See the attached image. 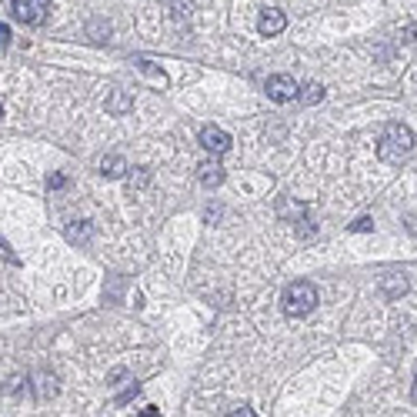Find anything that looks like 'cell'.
<instances>
[{"label": "cell", "mask_w": 417, "mask_h": 417, "mask_svg": "<svg viewBox=\"0 0 417 417\" xmlns=\"http://www.w3.org/2000/svg\"><path fill=\"white\" fill-rule=\"evenodd\" d=\"M414 151V133L407 131L404 124H387L378 140V157L384 164H404Z\"/></svg>", "instance_id": "cell-1"}, {"label": "cell", "mask_w": 417, "mask_h": 417, "mask_svg": "<svg viewBox=\"0 0 417 417\" xmlns=\"http://www.w3.org/2000/svg\"><path fill=\"white\" fill-rule=\"evenodd\" d=\"M317 287L311 281H294V284L284 290V314L287 317H307L314 307H317Z\"/></svg>", "instance_id": "cell-2"}, {"label": "cell", "mask_w": 417, "mask_h": 417, "mask_svg": "<svg viewBox=\"0 0 417 417\" xmlns=\"http://www.w3.org/2000/svg\"><path fill=\"white\" fill-rule=\"evenodd\" d=\"M47 10H50V0H14L10 3V14L17 24H27V27H37L47 20Z\"/></svg>", "instance_id": "cell-3"}, {"label": "cell", "mask_w": 417, "mask_h": 417, "mask_svg": "<svg viewBox=\"0 0 417 417\" xmlns=\"http://www.w3.org/2000/svg\"><path fill=\"white\" fill-rule=\"evenodd\" d=\"M267 97L274 100V104H287V100H294L297 97V80L294 77H287V74H274V77H267Z\"/></svg>", "instance_id": "cell-4"}, {"label": "cell", "mask_w": 417, "mask_h": 417, "mask_svg": "<svg viewBox=\"0 0 417 417\" xmlns=\"http://www.w3.org/2000/svg\"><path fill=\"white\" fill-rule=\"evenodd\" d=\"M284 27H287L284 10H277V7H267V10H261V17H257V34H261V37H277Z\"/></svg>", "instance_id": "cell-5"}, {"label": "cell", "mask_w": 417, "mask_h": 417, "mask_svg": "<svg viewBox=\"0 0 417 417\" xmlns=\"http://www.w3.org/2000/svg\"><path fill=\"white\" fill-rule=\"evenodd\" d=\"M201 147L210 151L214 157H217V154H228L230 151V133L221 131V127H214V124H207V127L201 131Z\"/></svg>", "instance_id": "cell-6"}, {"label": "cell", "mask_w": 417, "mask_h": 417, "mask_svg": "<svg viewBox=\"0 0 417 417\" xmlns=\"http://www.w3.org/2000/svg\"><path fill=\"white\" fill-rule=\"evenodd\" d=\"M197 180H201L207 190L221 187V184H224V167H221L217 160H204V164L197 167Z\"/></svg>", "instance_id": "cell-7"}, {"label": "cell", "mask_w": 417, "mask_h": 417, "mask_svg": "<svg viewBox=\"0 0 417 417\" xmlns=\"http://www.w3.org/2000/svg\"><path fill=\"white\" fill-rule=\"evenodd\" d=\"M91 237H94V224L91 221H74L67 228V241L71 244H91Z\"/></svg>", "instance_id": "cell-8"}, {"label": "cell", "mask_w": 417, "mask_h": 417, "mask_svg": "<svg viewBox=\"0 0 417 417\" xmlns=\"http://www.w3.org/2000/svg\"><path fill=\"white\" fill-rule=\"evenodd\" d=\"M131 107H133L131 94H127V91H120V87H114V91H111V97H107V111L120 117V114H127Z\"/></svg>", "instance_id": "cell-9"}, {"label": "cell", "mask_w": 417, "mask_h": 417, "mask_svg": "<svg viewBox=\"0 0 417 417\" xmlns=\"http://www.w3.org/2000/svg\"><path fill=\"white\" fill-rule=\"evenodd\" d=\"M124 171H131V167H127V160H124L120 154H111V157L100 160V174L111 177V180H114V177H124Z\"/></svg>", "instance_id": "cell-10"}, {"label": "cell", "mask_w": 417, "mask_h": 417, "mask_svg": "<svg viewBox=\"0 0 417 417\" xmlns=\"http://www.w3.org/2000/svg\"><path fill=\"white\" fill-rule=\"evenodd\" d=\"M380 290H384L387 297H400V294H407V281H404V274H387V277L380 281Z\"/></svg>", "instance_id": "cell-11"}, {"label": "cell", "mask_w": 417, "mask_h": 417, "mask_svg": "<svg viewBox=\"0 0 417 417\" xmlns=\"http://www.w3.org/2000/svg\"><path fill=\"white\" fill-rule=\"evenodd\" d=\"M297 97H301L304 104H321V100H324V87H321V84H304L301 91H297Z\"/></svg>", "instance_id": "cell-12"}, {"label": "cell", "mask_w": 417, "mask_h": 417, "mask_svg": "<svg viewBox=\"0 0 417 417\" xmlns=\"http://www.w3.org/2000/svg\"><path fill=\"white\" fill-rule=\"evenodd\" d=\"M151 184V171L147 167H137V171L131 174V190H144Z\"/></svg>", "instance_id": "cell-13"}, {"label": "cell", "mask_w": 417, "mask_h": 417, "mask_svg": "<svg viewBox=\"0 0 417 417\" xmlns=\"http://www.w3.org/2000/svg\"><path fill=\"white\" fill-rule=\"evenodd\" d=\"M140 71H144V74H147V77H154V80H157L160 87L167 84V77H164V71H157V67H154L151 60H140Z\"/></svg>", "instance_id": "cell-14"}, {"label": "cell", "mask_w": 417, "mask_h": 417, "mask_svg": "<svg viewBox=\"0 0 417 417\" xmlns=\"http://www.w3.org/2000/svg\"><path fill=\"white\" fill-rule=\"evenodd\" d=\"M351 230H354V234H367V230H374V221H371V217H360V221L351 224Z\"/></svg>", "instance_id": "cell-15"}, {"label": "cell", "mask_w": 417, "mask_h": 417, "mask_svg": "<svg viewBox=\"0 0 417 417\" xmlns=\"http://www.w3.org/2000/svg\"><path fill=\"white\" fill-rule=\"evenodd\" d=\"M281 214H294V217H304V214H307V207H304V204H294V207H290V204H287V201H281Z\"/></svg>", "instance_id": "cell-16"}, {"label": "cell", "mask_w": 417, "mask_h": 417, "mask_svg": "<svg viewBox=\"0 0 417 417\" xmlns=\"http://www.w3.org/2000/svg\"><path fill=\"white\" fill-rule=\"evenodd\" d=\"M67 184V177L64 174H47V190H60Z\"/></svg>", "instance_id": "cell-17"}, {"label": "cell", "mask_w": 417, "mask_h": 417, "mask_svg": "<svg viewBox=\"0 0 417 417\" xmlns=\"http://www.w3.org/2000/svg\"><path fill=\"white\" fill-rule=\"evenodd\" d=\"M230 414H234V417H254V411H250V407H234Z\"/></svg>", "instance_id": "cell-18"}, {"label": "cell", "mask_w": 417, "mask_h": 417, "mask_svg": "<svg viewBox=\"0 0 417 417\" xmlns=\"http://www.w3.org/2000/svg\"><path fill=\"white\" fill-rule=\"evenodd\" d=\"M0 40H3V44L10 40V30H7V27H0Z\"/></svg>", "instance_id": "cell-19"}, {"label": "cell", "mask_w": 417, "mask_h": 417, "mask_svg": "<svg viewBox=\"0 0 417 417\" xmlns=\"http://www.w3.org/2000/svg\"><path fill=\"white\" fill-rule=\"evenodd\" d=\"M414 400H417V380H414Z\"/></svg>", "instance_id": "cell-20"}, {"label": "cell", "mask_w": 417, "mask_h": 417, "mask_svg": "<svg viewBox=\"0 0 417 417\" xmlns=\"http://www.w3.org/2000/svg\"><path fill=\"white\" fill-rule=\"evenodd\" d=\"M0 117H3V104H0Z\"/></svg>", "instance_id": "cell-21"}]
</instances>
